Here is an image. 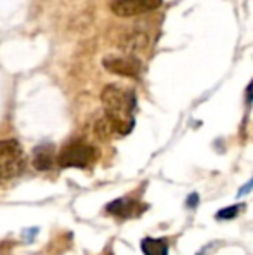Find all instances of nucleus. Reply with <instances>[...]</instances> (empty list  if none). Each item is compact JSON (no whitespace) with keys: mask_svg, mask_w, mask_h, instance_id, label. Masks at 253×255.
<instances>
[{"mask_svg":"<svg viewBox=\"0 0 253 255\" xmlns=\"http://www.w3.org/2000/svg\"><path fill=\"white\" fill-rule=\"evenodd\" d=\"M102 106L106 117L115 127L118 135H127L134 128V111H135V94L128 89H123L116 84L106 85L102 89Z\"/></svg>","mask_w":253,"mask_h":255,"instance_id":"1","label":"nucleus"},{"mask_svg":"<svg viewBox=\"0 0 253 255\" xmlns=\"http://www.w3.org/2000/svg\"><path fill=\"white\" fill-rule=\"evenodd\" d=\"M198 202H199L198 193H192V195H189V198H187V207H189V208H194L196 205H198Z\"/></svg>","mask_w":253,"mask_h":255,"instance_id":"12","label":"nucleus"},{"mask_svg":"<svg viewBox=\"0 0 253 255\" xmlns=\"http://www.w3.org/2000/svg\"><path fill=\"white\" fill-rule=\"evenodd\" d=\"M245 98H247V104L253 103V80L250 82V85L247 87V94H245Z\"/></svg>","mask_w":253,"mask_h":255,"instance_id":"13","label":"nucleus"},{"mask_svg":"<svg viewBox=\"0 0 253 255\" xmlns=\"http://www.w3.org/2000/svg\"><path fill=\"white\" fill-rule=\"evenodd\" d=\"M240 205H233V207H227V208H222V210L217 212L215 217L219 219V221H231V219H234L238 215V212H240Z\"/></svg>","mask_w":253,"mask_h":255,"instance_id":"10","label":"nucleus"},{"mask_svg":"<svg viewBox=\"0 0 253 255\" xmlns=\"http://www.w3.org/2000/svg\"><path fill=\"white\" fill-rule=\"evenodd\" d=\"M97 149L84 141H73L66 144L58 154V163L61 167L87 168L97 160Z\"/></svg>","mask_w":253,"mask_h":255,"instance_id":"3","label":"nucleus"},{"mask_svg":"<svg viewBox=\"0 0 253 255\" xmlns=\"http://www.w3.org/2000/svg\"><path fill=\"white\" fill-rule=\"evenodd\" d=\"M102 66L109 73H115L127 78H135L141 73L142 64L135 56H104Z\"/></svg>","mask_w":253,"mask_h":255,"instance_id":"4","label":"nucleus"},{"mask_svg":"<svg viewBox=\"0 0 253 255\" xmlns=\"http://www.w3.org/2000/svg\"><path fill=\"white\" fill-rule=\"evenodd\" d=\"M106 210L109 212V214L116 215V217H135V215H139L142 210H139V202H135V200L132 198H118L115 200V202H111L106 207Z\"/></svg>","mask_w":253,"mask_h":255,"instance_id":"6","label":"nucleus"},{"mask_svg":"<svg viewBox=\"0 0 253 255\" xmlns=\"http://www.w3.org/2000/svg\"><path fill=\"white\" fill-rule=\"evenodd\" d=\"M141 249L144 255H169V243L163 238H144Z\"/></svg>","mask_w":253,"mask_h":255,"instance_id":"8","label":"nucleus"},{"mask_svg":"<svg viewBox=\"0 0 253 255\" xmlns=\"http://www.w3.org/2000/svg\"><path fill=\"white\" fill-rule=\"evenodd\" d=\"M33 165L37 170H51L54 167V148H52V144H42L35 149Z\"/></svg>","mask_w":253,"mask_h":255,"instance_id":"7","label":"nucleus"},{"mask_svg":"<svg viewBox=\"0 0 253 255\" xmlns=\"http://www.w3.org/2000/svg\"><path fill=\"white\" fill-rule=\"evenodd\" d=\"M26 160L21 144L16 139L0 141V181H7L23 172Z\"/></svg>","mask_w":253,"mask_h":255,"instance_id":"2","label":"nucleus"},{"mask_svg":"<svg viewBox=\"0 0 253 255\" xmlns=\"http://www.w3.org/2000/svg\"><path fill=\"white\" fill-rule=\"evenodd\" d=\"M162 0H113L111 10L120 17H132L137 14L155 10L160 7Z\"/></svg>","mask_w":253,"mask_h":255,"instance_id":"5","label":"nucleus"},{"mask_svg":"<svg viewBox=\"0 0 253 255\" xmlns=\"http://www.w3.org/2000/svg\"><path fill=\"white\" fill-rule=\"evenodd\" d=\"M253 189V179L252 181H248L247 184L243 186V188L240 189V191H238V196H245V195H248V193H250Z\"/></svg>","mask_w":253,"mask_h":255,"instance_id":"11","label":"nucleus"},{"mask_svg":"<svg viewBox=\"0 0 253 255\" xmlns=\"http://www.w3.org/2000/svg\"><path fill=\"white\" fill-rule=\"evenodd\" d=\"M94 130H95V134L99 135L101 139H109L113 134H116V130H115V127H113V124L109 122V118L106 117H102L101 120H97V124H95V127H94Z\"/></svg>","mask_w":253,"mask_h":255,"instance_id":"9","label":"nucleus"}]
</instances>
